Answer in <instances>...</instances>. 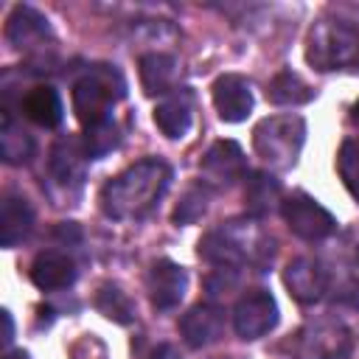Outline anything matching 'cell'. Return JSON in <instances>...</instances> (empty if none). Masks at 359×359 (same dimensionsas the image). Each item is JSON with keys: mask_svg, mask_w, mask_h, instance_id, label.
<instances>
[{"mask_svg": "<svg viewBox=\"0 0 359 359\" xmlns=\"http://www.w3.org/2000/svg\"><path fill=\"white\" fill-rule=\"evenodd\" d=\"M171 185L168 163L157 157L137 160L101 188V210L109 219H143L149 216Z\"/></svg>", "mask_w": 359, "mask_h": 359, "instance_id": "6da1fadb", "label": "cell"}, {"mask_svg": "<svg viewBox=\"0 0 359 359\" xmlns=\"http://www.w3.org/2000/svg\"><path fill=\"white\" fill-rule=\"evenodd\" d=\"M306 59L317 70H359V8L331 6L309 31Z\"/></svg>", "mask_w": 359, "mask_h": 359, "instance_id": "7a4b0ae2", "label": "cell"}, {"mask_svg": "<svg viewBox=\"0 0 359 359\" xmlns=\"http://www.w3.org/2000/svg\"><path fill=\"white\" fill-rule=\"evenodd\" d=\"M199 255L224 272H233L244 264L264 266L272 261V238L258 227V222L236 219L205 233L199 241Z\"/></svg>", "mask_w": 359, "mask_h": 359, "instance_id": "3957f363", "label": "cell"}, {"mask_svg": "<svg viewBox=\"0 0 359 359\" xmlns=\"http://www.w3.org/2000/svg\"><path fill=\"white\" fill-rule=\"evenodd\" d=\"M123 98V79L109 65L90 67L76 84H73V109L84 129L98 126L104 121H112V107Z\"/></svg>", "mask_w": 359, "mask_h": 359, "instance_id": "277c9868", "label": "cell"}, {"mask_svg": "<svg viewBox=\"0 0 359 359\" xmlns=\"http://www.w3.org/2000/svg\"><path fill=\"white\" fill-rule=\"evenodd\" d=\"M306 140V121L300 115H269L252 129L255 154L275 171H286L297 163Z\"/></svg>", "mask_w": 359, "mask_h": 359, "instance_id": "5b68a950", "label": "cell"}, {"mask_svg": "<svg viewBox=\"0 0 359 359\" xmlns=\"http://www.w3.org/2000/svg\"><path fill=\"white\" fill-rule=\"evenodd\" d=\"M297 359H342L351 353V331L334 317L309 320L289 342Z\"/></svg>", "mask_w": 359, "mask_h": 359, "instance_id": "8992f818", "label": "cell"}, {"mask_svg": "<svg viewBox=\"0 0 359 359\" xmlns=\"http://www.w3.org/2000/svg\"><path fill=\"white\" fill-rule=\"evenodd\" d=\"M280 213L289 224V230L306 241H320V238H328L334 230H337V219L311 196L306 194H292L283 199L280 205Z\"/></svg>", "mask_w": 359, "mask_h": 359, "instance_id": "52a82bcc", "label": "cell"}, {"mask_svg": "<svg viewBox=\"0 0 359 359\" xmlns=\"http://www.w3.org/2000/svg\"><path fill=\"white\" fill-rule=\"evenodd\" d=\"M275 323H278V303L269 292L252 289L238 297V303L233 309V328L241 339H258V337L269 334L275 328Z\"/></svg>", "mask_w": 359, "mask_h": 359, "instance_id": "ba28073f", "label": "cell"}, {"mask_svg": "<svg viewBox=\"0 0 359 359\" xmlns=\"http://www.w3.org/2000/svg\"><path fill=\"white\" fill-rule=\"evenodd\" d=\"M283 280L292 292V297L297 303H317L328 294V275H325V264L323 258H311V255H297L286 264Z\"/></svg>", "mask_w": 359, "mask_h": 359, "instance_id": "9c48e42d", "label": "cell"}, {"mask_svg": "<svg viewBox=\"0 0 359 359\" xmlns=\"http://www.w3.org/2000/svg\"><path fill=\"white\" fill-rule=\"evenodd\" d=\"M247 171L244 165V151L236 140H216L205 157H202V177H205V185H219V188H227L233 185L236 180H241Z\"/></svg>", "mask_w": 359, "mask_h": 359, "instance_id": "30bf717a", "label": "cell"}, {"mask_svg": "<svg viewBox=\"0 0 359 359\" xmlns=\"http://www.w3.org/2000/svg\"><path fill=\"white\" fill-rule=\"evenodd\" d=\"M180 334L188 348H208L224 334V309L216 303H196L180 320Z\"/></svg>", "mask_w": 359, "mask_h": 359, "instance_id": "8fae6325", "label": "cell"}, {"mask_svg": "<svg viewBox=\"0 0 359 359\" xmlns=\"http://www.w3.org/2000/svg\"><path fill=\"white\" fill-rule=\"evenodd\" d=\"M87 149H84V140L79 137H62L53 149H50V160H48V171H50V180L56 185H62L65 191L70 188H79L81 180H84V168H87Z\"/></svg>", "mask_w": 359, "mask_h": 359, "instance_id": "7c38bea8", "label": "cell"}, {"mask_svg": "<svg viewBox=\"0 0 359 359\" xmlns=\"http://www.w3.org/2000/svg\"><path fill=\"white\" fill-rule=\"evenodd\" d=\"M213 107L222 121L241 123L252 109V90L250 81L238 73H224L213 81Z\"/></svg>", "mask_w": 359, "mask_h": 359, "instance_id": "4fadbf2b", "label": "cell"}, {"mask_svg": "<svg viewBox=\"0 0 359 359\" xmlns=\"http://www.w3.org/2000/svg\"><path fill=\"white\" fill-rule=\"evenodd\" d=\"M146 286H149V297L157 309L168 311L174 306H180V300L185 297V289H188V275L180 264L168 261V258H160L151 264L149 269V278H146Z\"/></svg>", "mask_w": 359, "mask_h": 359, "instance_id": "5bb4252c", "label": "cell"}, {"mask_svg": "<svg viewBox=\"0 0 359 359\" xmlns=\"http://www.w3.org/2000/svg\"><path fill=\"white\" fill-rule=\"evenodd\" d=\"M31 280H34V286H39L45 292L67 289L76 280V264L70 255H65L59 250H45L31 264Z\"/></svg>", "mask_w": 359, "mask_h": 359, "instance_id": "9a60e30c", "label": "cell"}, {"mask_svg": "<svg viewBox=\"0 0 359 359\" xmlns=\"http://www.w3.org/2000/svg\"><path fill=\"white\" fill-rule=\"evenodd\" d=\"M6 39L14 48H39L45 39H50V25L36 8L17 6L6 22Z\"/></svg>", "mask_w": 359, "mask_h": 359, "instance_id": "2e32d148", "label": "cell"}, {"mask_svg": "<svg viewBox=\"0 0 359 359\" xmlns=\"http://www.w3.org/2000/svg\"><path fill=\"white\" fill-rule=\"evenodd\" d=\"M34 230V210L25 196L6 194L0 205V244L17 247L22 244Z\"/></svg>", "mask_w": 359, "mask_h": 359, "instance_id": "e0dca14e", "label": "cell"}, {"mask_svg": "<svg viewBox=\"0 0 359 359\" xmlns=\"http://www.w3.org/2000/svg\"><path fill=\"white\" fill-rule=\"evenodd\" d=\"M154 123L171 140H180L191 129V98L188 93H171L154 107Z\"/></svg>", "mask_w": 359, "mask_h": 359, "instance_id": "ac0fdd59", "label": "cell"}, {"mask_svg": "<svg viewBox=\"0 0 359 359\" xmlns=\"http://www.w3.org/2000/svg\"><path fill=\"white\" fill-rule=\"evenodd\" d=\"M140 81L149 95H168L177 87V59L165 53H146L140 59Z\"/></svg>", "mask_w": 359, "mask_h": 359, "instance_id": "d6986e66", "label": "cell"}, {"mask_svg": "<svg viewBox=\"0 0 359 359\" xmlns=\"http://www.w3.org/2000/svg\"><path fill=\"white\" fill-rule=\"evenodd\" d=\"M22 109H25V118L34 121L36 126H45V129H53L62 123V115H65V107H62V98L53 87L48 84H39L34 90H28L25 101H22Z\"/></svg>", "mask_w": 359, "mask_h": 359, "instance_id": "ffe728a7", "label": "cell"}, {"mask_svg": "<svg viewBox=\"0 0 359 359\" xmlns=\"http://www.w3.org/2000/svg\"><path fill=\"white\" fill-rule=\"evenodd\" d=\"M244 202H247L250 216H255V219L272 213L278 205H283L278 180L272 174H266V171H252L247 185H244Z\"/></svg>", "mask_w": 359, "mask_h": 359, "instance_id": "44dd1931", "label": "cell"}, {"mask_svg": "<svg viewBox=\"0 0 359 359\" xmlns=\"http://www.w3.org/2000/svg\"><path fill=\"white\" fill-rule=\"evenodd\" d=\"M0 154L11 165H22L34 157V137L11 118V112H3L0 121Z\"/></svg>", "mask_w": 359, "mask_h": 359, "instance_id": "7402d4cb", "label": "cell"}, {"mask_svg": "<svg viewBox=\"0 0 359 359\" xmlns=\"http://www.w3.org/2000/svg\"><path fill=\"white\" fill-rule=\"evenodd\" d=\"M311 95H314V90L292 70H280L266 87V98L272 104H306V101H311Z\"/></svg>", "mask_w": 359, "mask_h": 359, "instance_id": "603a6c76", "label": "cell"}, {"mask_svg": "<svg viewBox=\"0 0 359 359\" xmlns=\"http://www.w3.org/2000/svg\"><path fill=\"white\" fill-rule=\"evenodd\" d=\"M337 171L342 185L359 199V140H345L337 151Z\"/></svg>", "mask_w": 359, "mask_h": 359, "instance_id": "cb8c5ba5", "label": "cell"}, {"mask_svg": "<svg viewBox=\"0 0 359 359\" xmlns=\"http://www.w3.org/2000/svg\"><path fill=\"white\" fill-rule=\"evenodd\" d=\"M81 140H84V149H87V154L93 160V157H101V154H107V151H112L118 146V129H115L112 121H104L98 126L84 129Z\"/></svg>", "mask_w": 359, "mask_h": 359, "instance_id": "d4e9b609", "label": "cell"}, {"mask_svg": "<svg viewBox=\"0 0 359 359\" xmlns=\"http://www.w3.org/2000/svg\"><path fill=\"white\" fill-rule=\"evenodd\" d=\"M98 309L109 317V320H115V323H129L132 320V300L126 297V292H121L118 286H104L101 292H98Z\"/></svg>", "mask_w": 359, "mask_h": 359, "instance_id": "484cf974", "label": "cell"}, {"mask_svg": "<svg viewBox=\"0 0 359 359\" xmlns=\"http://www.w3.org/2000/svg\"><path fill=\"white\" fill-rule=\"evenodd\" d=\"M208 208V185H196L185 194V199L177 205L174 210V222L177 224H188V222H196Z\"/></svg>", "mask_w": 359, "mask_h": 359, "instance_id": "4316f807", "label": "cell"}, {"mask_svg": "<svg viewBox=\"0 0 359 359\" xmlns=\"http://www.w3.org/2000/svg\"><path fill=\"white\" fill-rule=\"evenodd\" d=\"M149 359H182V356H180V351H177L174 345L163 342V345H157V348L151 351V356H149Z\"/></svg>", "mask_w": 359, "mask_h": 359, "instance_id": "83f0119b", "label": "cell"}, {"mask_svg": "<svg viewBox=\"0 0 359 359\" xmlns=\"http://www.w3.org/2000/svg\"><path fill=\"white\" fill-rule=\"evenodd\" d=\"M14 339V320L8 311H3V345H11Z\"/></svg>", "mask_w": 359, "mask_h": 359, "instance_id": "f1b7e54d", "label": "cell"}, {"mask_svg": "<svg viewBox=\"0 0 359 359\" xmlns=\"http://www.w3.org/2000/svg\"><path fill=\"white\" fill-rule=\"evenodd\" d=\"M3 359H31V356H28L25 351H8V353H6Z\"/></svg>", "mask_w": 359, "mask_h": 359, "instance_id": "f546056e", "label": "cell"}, {"mask_svg": "<svg viewBox=\"0 0 359 359\" xmlns=\"http://www.w3.org/2000/svg\"><path fill=\"white\" fill-rule=\"evenodd\" d=\"M351 121H353V123L359 126V101H356V104L351 107Z\"/></svg>", "mask_w": 359, "mask_h": 359, "instance_id": "4dcf8cb0", "label": "cell"}]
</instances>
